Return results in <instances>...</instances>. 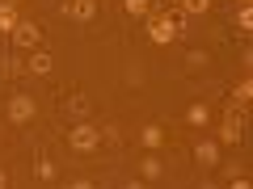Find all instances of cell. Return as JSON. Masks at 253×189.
<instances>
[{"label":"cell","instance_id":"2e32d148","mask_svg":"<svg viewBox=\"0 0 253 189\" xmlns=\"http://www.w3.org/2000/svg\"><path fill=\"white\" fill-rule=\"evenodd\" d=\"M236 21H241V26H245V30H249V26H253V9H249V4H241V13H236Z\"/></svg>","mask_w":253,"mask_h":189},{"label":"cell","instance_id":"9c48e42d","mask_svg":"<svg viewBox=\"0 0 253 189\" xmlns=\"http://www.w3.org/2000/svg\"><path fill=\"white\" fill-rule=\"evenodd\" d=\"M207 118H211L207 105H190V109H186V122H190V126H207Z\"/></svg>","mask_w":253,"mask_h":189},{"label":"cell","instance_id":"277c9868","mask_svg":"<svg viewBox=\"0 0 253 189\" xmlns=\"http://www.w3.org/2000/svg\"><path fill=\"white\" fill-rule=\"evenodd\" d=\"M9 118H13V122H30V118H34V97H13L9 101Z\"/></svg>","mask_w":253,"mask_h":189},{"label":"cell","instance_id":"7a4b0ae2","mask_svg":"<svg viewBox=\"0 0 253 189\" xmlns=\"http://www.w3.org/2000/svg\"><path fill=\"white\" fill-rule=\"evenodd\" d=\"M13 42L17 46H38L42 42V30H38L34 21H17V26H13Z\"/></svg>","mask_w":253,"mask_h":189},{"label":"cell","instance_id":"ac0fdd59","mask_svg":"<svg viewBox=\"0 0 253 189\" xmlns=\"http://www.w3.org/2000/svg\"><path fill=\"white\" fill-rule=\"evenodd\" d=\"M241 4H249V0H241Z\"/></svg>","mask_w":253,"mask_h":189},{"label":"cell","instance_id":"3957f363","mask_svg":"<svg viewBox=\"0 0 253 189\" xmlns=\"http://www.w3.org/2000/svg\"><path fill=\"white\" fill-rule=\"evenodd\" d=\"M148 34H152V42H173L177 38V21H169V17H152V26H148Z\"/></svg>","mask_w":253,"mask_h":189},{"label":"cell","instance_id":"6da1fadb","mask_svg":"<svg viewBox=\"0 0 253 189\" xmlns=\"http://www.w3.org/2000/svg\"><path fill=\"white\" fill-rule=\"evenodd\" d=\"M68 143H72L76 152H93V147L101 143V130H97V126H89V122H81V126L68 130Z\"/></svg>","mask_w":253,"mask_h":189},{"label":"cell","instance_id":"9a60e30c","mask_svg":"<svg viewBox=\"0 0 253 189\" xmlns=\"http://www.w3.org/2000/svg\"><path fill=\"white\" fill-rule=\"evenodd\" d=\"M177 4H181L186 13H207V4H211V0H177Z\"/></svg>","mask_w":253,"mask_h":189},{"label":"cell","instance_id":"e0dca14e","mask_svg":"<svg viewBox=\"0 0 253 189\" xmlns=\"http://www.w3.org/2000/svg\"><path fill=\"white\" fill-rule=\"evenodd\" d=\"M4 185H9V177H4V172H0V189H4Z\"/></svg>","mask_w":253,"mask_h":189},{"label":"cell","instance_id":"8fae6325","mask_svg":"<svg viewBox=\"0 0 253 189\" xmlns=\"http://www.w3.org/2000/svg\"><path fill=\"white\" fill-rule=\"evenodd\" d=\"M72 13H76L81 21H89L93 13H97V4H93V0H76V4H72Z\"/></svg>","mask_w":253,"mask_h":189},{"label":"cell","instance_id":"5bb4252c","mask_svg":"<svg viewBox=\"0 0 253 189\" xmlns=\"http://www.w3.org/2000/svg\"><path fill=\"white\" fill-rule=\"evenodd\" d=\"M123 9L131 13V17H144V13H148V0H123Z\"/></svg>","mask_w":253,"mask_h":189},{"label":"cell","instance_id":"7c38bea8","mask_svg":"<svg viewBox=\"0 0 253 189\" xmlns=\"http://www.w3.org/2000/svg\"><path fill=\"white\" fill-rule=\"evenodd\" d=\"M249 97H253V84L241 80V84H236V93H232V101H236V105H249Z\"/></svg>","mask_w":253,"mask_h":189},{"label":"cell","instance_id":"52a82bcc","mask_svg":"<svg viewBox=\"0 0 253 189\" xmlns=\"http://www.w3.org/2000/svg\"><path fill=\"white\" fill-rule=\"evenodd\" d=\"M139 139H144V147H161V143H165V126H161V122L144 126V135H139Z\"/></svg>","mask_w":253,"mask_h":189},{"label":"cell","instance_id":"8992f818","mask_svg":"<svg viewBox=\"0 0 253 189\" xmlns=\"http://www.w3.org/2000/svg\"><path fill=\"white\" fill-rule=\"evenodd\" d=\"M13 26H17V9H13V0H4L0 4V34H13Z\"/></svg>","mask_w":253,"mask_h":189},{"label":"cell","instance_id":"4fadbf2b","mask_svg":"<svg viewBox=\"0 0 253 189\" xmlns=\"http://www.w3.org/2000/svg\"><path fill=\"white\" fill-rule=\"evenodd\" d=\"M139 172H144L148 181H156V177H161V160H156V156H148V160L139 164Z\"/></svg>","mask_w":253,"mask_h":189},{"label":"cell","instance_id":"30bf717a","mask_svg":"<svg viewBox=\"0 0 253 189\" xmlns=\"http://www.w3.org/2000/svg\"><path fill=\"white\" fill-rule=\"evenodd\" d=\"M51 67H55V63H51V55H42V51H38L34 59H30V72H34V76H46Z\"/></svg>","mask_w":253,"mask_h":189},{"label":"cell","instance_id":"5b68a950","mask_svg":"<svg viewBox=\"0 0 253 189\" xmlns=\"http://www.w3.org/2000/svg\"><path fill=\"white\" fill-rule=\"evenodd\" d=\"M241 130H245V126H241V114L232 109V114L224 118V130H219V139H224V143H241Z\"/></svg>","mask_w":253,"mask_h":189},{"label":"cell","instance_id":"ba28073f","mask_svg":"<svg viewBox=\"0 0 253 189\" xmlns=\"http://www.w3.org/2000/svg\"><path fill=\"white\" fill-rule=\"evenodd\" d=\"M194 160H199V164H215L219 160V147L215 143H199V147H194Z\"/></svg>","mask_w":253,"mask_h":189}]
</instances>
